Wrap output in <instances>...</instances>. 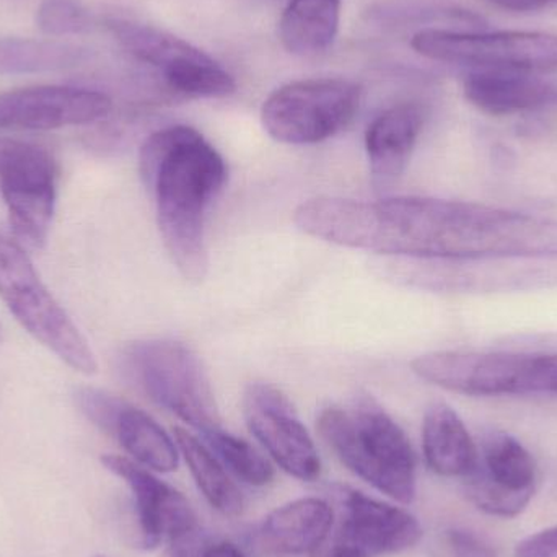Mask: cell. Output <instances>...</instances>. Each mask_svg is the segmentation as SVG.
Masks as SVG:
<instances>
[{
  "instance_id": "7",
  "label": "cell",
  "mask_w": 557,
  "mask_h": 557,
  "mask_svg": "<svg viewBox=\"0 0 557 557\" xmlns=\"http://www.w3.org/2000/svg\"><path fill=\"white\" fill-rule=\"evenodd\" d=\"M362 87L346 78H307L274 90L261 108V123L277 143L310 146L339 134L356 117Z\"/></svg>"
},
{
  "instance_id": "13",
  "label": "cell",
  "mask_w": 557,
  "mask_h": 557,
  "mask_svg": "<svg viewBox=\"0 0 557 557\" xmlns=\"http://www.w3.org/2000/svg\"><path fill=\"white\" fill-rule=\"evenodd\" d=\"M244 414L251 434L285 473L305 483L320 478L313 438L281 389L271 383H250L245 389Z\"/></svg>"
},
{
  "instance_id": "11",
  "label": "cell",
  "mask_w": 557,
  "mask_h": 557,
  "mask_svg": "<svg viewBox=\"0 0 557 557\" xmlns=\"http://www.w3.org/2000/svg\"><path fill=\"white\" fill-rule=\"evenodd\" d=\"M341 517L311 557H380L414 548L422 527L408 510L350 487H339Z\"/></svg>"
},
{
  "instance_id": "27",
  "label": "cell",
  "mask_w": 557,
  "mask_h": 557,
  "mask_svg": "<svg viewBox=\"0 0 557 557\" xmlns=\"http://www.w3.org/2000/svg\"><path fill=\"white\" fill-rule=\"evenodd\" d=\"M447 543L454 557H497L493 546L467 530H451Z\"/></svg>"
},
{
  "instance_id": "33",
  "label": "cell",
  "mask_w": 557,
  "mask_h": 557,
  "mask_svg": "<svg viewBox=\"0 0 557 557\" xmlns=\"http://www.w3.org/2000/svg\"><path fill=\"white\" fill-rule=\"evenodd\" d=\"M94 557H107V556H103V555H98V556H94Z\"/></svg>"
},
{
  "instance_id": "5",
  "label": "cell",
  "mask_w": 557,
  "mask_h": 557,
  "mask_svg": "<svg viewBox=\"0 0 557 557\" xmlns=\"http://www.w3.org/2000/svg\"><path fill=\"white\" fill-rule=\"evenodd\" d=\"M0 298L15 320L75 372L95 375L97 357L48 290L18 242L0 235Z\"/></svg>"
},
{
  "instance_id": "21",
  "label": "cell",
  "mask_w": 557,
  "mask_h": 557,
  "mask_svg": "<svg viewBox=\"0 0 557 557\" xmlns=\"http://www.w3.org/2000/svg\"><path fill=\"white\" fill-rule=\"evenodd\" d=\"M180 454L188 465L196 486L212 509L225 517H238L245 510V497L232 480L227 468L212 454L211 448L186 429H175Z\"/></svg>"
},
{
  "instance_id": "31",
  "label": "cell",
  "mask_w": 557,
  "mask_h": 557,
  "mask_svg": "<svg viewBox=\"0 0 557 557\" xmlns=\"http://www.w3.org/2000/svg\"><path fill=\"white\" fill-rule=\"evenodd\" d=\"M5 140L7 139H0V153H2L3 146H5Z\"/></svg>"
},
{
  "instance_id": "6",
  "label": "cell",
  "mask_w": 557,
  "mask_h": 557,
  "mask_svg": "<svg viewBox=\"0 0 557 557\" xmlns=\"http://www.w3.org/2000/svg\"><path fill=\"white\" fill-rule=\"evenodd\" d=\"M137 385L160 408L201 434L222 428L211 380L201 359L178 341L150 339L127 350Z\"/></svg>"
},
{
  "instance_id": "20",
  "label": "cell",
  "mask_w": 557,
  "mask_h": 557,
  "mask_svg": "<svg viewBox=\"0 0 557 557\" xmlns=\"http://www.w3.org/2000/svg\"><path fill=\"white\" fill-rule=\"evenodd\" d=\"M343 0H290L278 22L285 51L300 58L323 54L333 46Z\"/></svg>"
},
{
  "instance_id": "15",
  "label": "cell",
  "mask_w": 557,
  "mask_h": 557,
  "mask_svg": "<svg viewBox=\"0 0 557 557\" xmlns=\"http://www.w3.org/2000/svg\"><path fill=\"white\" fill-rule=\"evenodd\" d=\"M113 103L101 91L81 87H33L0 94V129L52 131L97 123Z\"/></svg>"
},
{
  "instance_id": "23",
  "label": "cell",
  "mask_w": 557,
  "mask_h": 557,
  "mask_svg": "<svg viewBox=\"0 0 557 557\" xmlns=\"http://www.w3.org/2000/svg\"><path fill=\"white\" fill-rule=\"evenodd\" d=\"M85 51L55 39L0 38V75L45 74L71 71Z\"/></svg>"
},
{
  "instance_id": "10",
  "label": "cell",
  "mask_w": 557,
  "mask_h": 557,
  "mask_svg": "<svg viewBox=\"0 0 557 557\" xmlns=\"http://www.w3.org/2000/svg\"><path fill=\"white\" fill-rule=\"evenodd\" d=\"M58 165L45 147L5 140L0 153V193L20 240L41 248L51 228Z\"/></svg>"
},
{
  "instance_id": "9",
  "label": "cell",
  "mask_w": 557,
  "mask_h": 557,
  "mask_svg": "<svg viewBox=\"0 0 557 557\" xmlns=\"http://www.w3.org/2000/svg\"><path fill=\"white\" fill-rule=\"evenodd\" d=\"M110 29L134 59L159 72L175 94L225 98L237 90L235 78L215 59L172 33L127 20H113Z\"/></svg>"
},
{
  "instance_id": "29",
  "label": "cell",
  "mask_w": 557,
  "mask_h": 557,
  "mask_svg": "<svg viewBox=\"0 0 557 557\" xmlns=\"http://www.w3.org/2000/svg\"><path fill=\"white\" fill-rule=\"evenodd\" d=\"M499 9L510 10V12H532V10L543 9L557 0H487Z\"/></svg>"
},
{
  "instance_id": "22",
  "label": "cell",
  "mask_w": 557,
  "mask_h": 557,
  "mask_svg": "<svg viewBox=\"0 0 557 557\" xmlns=\"http://www.w3.org/2000/svg\"><path fill=\"white\" fill-rule=\"evenodd\" d=\"M111 435L136 463L157 473L178 470L180 450L165 429L143 409L127 403L114 424Z\"/></svg>"
},
{
  "instance_id": "4",
  "label": "cell",
  "mask_w": 557,
  "mask_h": 557,
  "mask_svg": "<svg viewBox=\"0 0 557 557\" xmlns=\"http://www.w3.org/2000/svg\"><path fill=\"white\" fill-rule=\"evenodd\" d=\"M412 372L468 396L557 395V354L438 350L416 357Z\"/></svg>"
},
{
  "instance_id": "24",
  "label": "cell",
  "mask_w": 557,
  "mask_h": 557,
  "mask_svg": "<svg viewBox=\"0 0 557 557\" xmlns=\"http://www.w3.org/2000/svg\"><path fill=\"white\" fill-rule=\"evenodd\" d=\"M206 445L222 461L228 473L248 486H268L274 480V468L250 442L237 437L224 428L202 434Z\"/></svg>"
},
{
  "instance_id": "25",
  "label": "cell",
  "mask_w": 557,
  "mask_h": 557,
  "mask_svg": "<svg viewBox=\"0 0 557 557\" xmlns=\"http://www.w3.org/2000/svg\"><path fill=\"white\" fill-rule=\"evenodd\" d=\"M36 25L48 36H72L88 32L90 13L77 0H45L36 12Z\"/></svg>"
},
{
  "instance_id": "16",
  "label": "cell",
  "mask_w": 557,
  "mask_h": 557,
  "mask_svg": "<svg viewBox=\"0 0 557 557\" xmlns=\"http://www.w3.org/2000/svg\"><path fill=\"white\" fill-rule=\"evenodd\" d=\"M463 88L473 107L493 116L557 107V85L523 72H474Z\"/></svg>"
},
{
  "instance_id": "19",
  "label": "cell",
  "mask_w": 557,
  "mask_h": 557,
  "mask_svg": "<svg viewBox=\"0 0 557 557\" xmlns=\"http://www.w3.org/2000/svg\"><path fill=\"white\" fill-rule=\"evenodd\" d=\"M422 448L429 468L444 478L468 476L480 455L460 416L444 403H435L425 411Z\"/></svg>"
},
{
  "instance_id": "12",
  "label": "cell",
  "mask_w": 557,
  "mask_h": 557,
  "mask_svg": "<svg viewBox=\"0 0 557 557\" xmlns=\"http://www.w3.org/2000/svg\"><path fill=\"white\" fill-rule=\"evenodd\" d=\"M539 483L533 455L509 434L490 435L468 476L467 496L487 516L516 519L532 503Z\"/></svg>"
},
{
  "instance_id": "32",
  "label": "cell",
  "mask_w": 557,
  "mask_h": 557,
  "mask_svg": "<svg viewBox=\"0 0 557 557\" xmlns=\"http://www.w3.org/2000/svg\"><path fill=\"white\" fill-rule=\"evenodd\" d=\"M3 337V331H2V324H0V341H2Z\"/></svg>"
},
{
  "instance_id": "3",
  "label": "cell",
  "mask_w": 557,
  "mask_h": 557,
  "mask_svg": "<svg viewBox=\"0 0 557 557\" xmlns=\"http://www.w3.org/2000/svg\"><path fill=\"white\" fill-rule=\"evenodd\" d=\"M317 425L337 460L360 480L403 506L416 499L411 442L375 399L359 396L347 408L323 409Z\"/></svg>"
},
{
  "instance_id": "30",
  "label": "cell",
  "mask_w": 557,
  "mask_h": 557,
  "mask_svg": "<svg viewBox=\"0 0 557 557\" xmlns=\"http://www.w3.org/2000/svg\"><path fill=\"white\" fill-rule=\"evenodd\" d=\"M201 557H248L238 548L234 543L222 542L215 543V545L209 546Z\"/></svg>"
},
{
  "instance_id": "8",
  "label": "cell",
  "mask_w": 557,
  "mask_h": 557,
  "mask_svg": "<svg viewBox=\"0 0 557 557\" xmlns=\"http://www.w3.org/2000/svg\"><path fill=\"white\" fill-rule=\"evenodd\" d=\"M412 49L431 61L490 72L557 71V35L543 32L460 33L421 29Z\"/></svg>"
},
{
  "instance_id": "1",
  "label": "cell",
  "mask_w": 557,
  "mask_h": 557,
  "mask_svg": "<svg viewBox=\"0 0 557 557\" xmlns=\"http://www.w3.org/2000/svg\"><path fill=\"white\" fill-rule=\"evenodd\" d=\"M298 231L354 250L424 260L557 258V221L474 202L318 196L294 212Z\"/></svg>"
},
{
  "instance_id": "18",
  "label": "cell",
  "mask_w": 557,
  "mask_h": 557,
  "mask_svg": "<svg viewBox=\"0 0 557 557\" xmlns=\"http://www.w3.org/2000/svg\"><path fill=\"white\" fill-rule=\"evenodd\" d=\"M334 510L326 500L304 497L277 507L264 519L261 535L281 555L313 556L326 543Z\"/></svg>"
},
{
  "instance_id": "2",
  "label": "cell",
  "mask_w": 557,
  "mask_h": 557,
  "mask_svg": "<svg viewBox=\"0 0 557 557\" xmlns=\"http://www.w3.org/2000/svg\"><path fill=\"white\" fill-rule=\"evenodd\" d=\"M140 176L173 264L186 281L201 282L209 270L206 209L227 182L224 159L199 131L180 124L147 137Z\"/></svg>"
},
{
  "instance_id": "26",
  "label": "cell",
  "mask_w": 557,
  "mask_h": 557,
  "mask_svg": "<svg viewBox=\"0 0 557 557\" xmlns=\"http://www.w3.org/2000/svg\"><path fill=\"white\" fill-rule=\"evenodd\" d=\"M77 403L82 412L98 428L111 434L120 418L121 411L127 405L124 399L101 389L84 388L78 392Z\"/></svg>"
},
{
  "instance_id": "14",
  "label": "cell",
  "mask_w": 557,
  "mask_h": 557,
  "mask_svg": "<svg viewBox=\"0 0 557 557\" xmlns=\"http://www.w3.org/2000/svg\"><path fill=\"white\" fill-rule=\"evenodd\" d=\"M101 463L129 487L136 506L140 545L153 549L163 542L178 543L198 529L189 500L152 471L120 455H104Z\"/></svg>"
},
{
  "instance_id": "28",
  "label": "cell",
  "mask_w": 557,
  "mask_h": 557,
  "mask_svg": "<svg viewBox=\"0 0 557 557\" xmlns=\"http://www.w3.org/2000/svg\"><path fill=\"white\" fill-rule=\"evenodd\" d=\"M513 557H557V525L533 533L517 543Z\"/></svg>"
},
{
  "instance_id": "17",
  "label": "cell",
  "mask_w": 557,
  "mask_h": 557,
  "mask_svg": "<svg viewBox=\"0 0 557 557\" xmlns=\"http://www.w3.org/2000/svg\"><path fill=\"white\" fill-rule=\"evenodd\" d=\"M424 126V113L414 103L383 111L366 133L370 169L379 182L388 183L405 172Z\"/></svg>"
}]
</instances>
